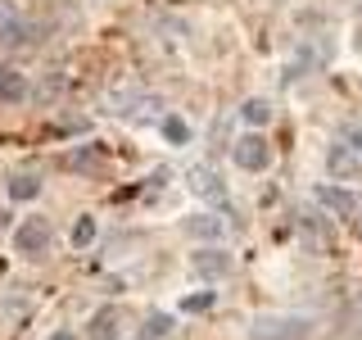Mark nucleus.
<instances>
[{"instance_id": "obj_1", "label": "nucleus", "mask_w": 362, "mask_h": 340, "mask_svg": "<svg viewBox=\"0 0 362 340\" xmlns=\"http://www.w3.org/2000/svg\"><path fill=\"white\" fill-rule=\"evenodd\" d=\"M313 322L299 313H263L249 322V340H308Z\"/></svg>"}, {"instance_id": "obj_2", "label": "nucleus", "mask_w": 362, "mask_h": 340, "mask_svg": "<svg viewBox=\"0 0 362 340\" xmlns=\"http://www.w3.org/2000/svg\"><path fill=\"white\" fill-rule=\"evenodd\" d=\"M14 245H18V254H45V249H50V222H45V218H28L14 232Z\"/></svg>"}, {"instance_id": "obj_3", "label": "nucleus", "mask_w": 362, "mask_h": 340, "mask_svg": "<svg viewBox=\"0 0 362 340\" xmlns=\"http://www.w3.org/2000/svg\"><path fill=\"white\" fill-rule=\"evenodd\" d=\"M267 141L263 136H240V141H235V164L245 168V173H263L267 168Z\"/></svg>"}, {"instance_id": "obj_4", "label": "nucleus", "mask_w": 362, "mask_h": 340, "mask_svg": "<svg viewBox=\"0 0 362 340\" xmlns=\"http://www.w3.org/2000/svg\"><path fill=\"white\" fill-rule=\"evenodd\" d=\"M322 204L335 213V218H354V209H358V200L349 196L344 186H322Z\"/></svg>"}, {"instance_id": "obj_5", "label": "nucleus", "mask_w": 362, "mask_h": 340, "mask_svg": "<svg viewBox=\"0 0 362 340\" xmlns=\"http://www.w3.org/2000/svg\"><path fill=\"white\" fill-rule=\"evenodd\" d=\"M190 264H195V272H199V277H222V272L231 268V259H226L222 249H199V254L190 259Z\"/></svg>"}, {"instance_id": "obj_6", "label": "nucleus", "mask_w": 362, "mask_h": 340, "mask_svg": "<svg viewBox=\"0 0 362 340\" xmlns=\"http://www.w3.org/2000/svg\"><path fill=\"white\" fill-rule=\"evenodd\" d=\"M90 340H118V313L105 309L90 317Z\"/></svg>"}, {"instance_id": "obj_7", "label": "nucleus", "mask_w": 362, "mask_h": 340, "mask_svg": "<svg viewBox=\"0 0 362 340\" xmlns=\"http://www.w3.org/2000/svg\"><path fill=\"white\" fill-rule=\"evenodd\" d=\"M23 96H28L23 73H14V68H0V100H23Z\"/></svg>"}, {"instance_id": "obj_8", "label": "nucleus", "mask_w": 362, "mask_h": 340, "mask_svg": "<svg viewBox=\"0 0 362 340\" xmlns=\"http://www.w3.org/2000/svg\"><path fill=\"white\" fill-rule=\"evenodd\" d=\"M190 232L204 236V241H222V218H209V213H199V218H190Z\"/></svg>"}, {"instance_id": "obj_9", "label": "nucleus", "mask_w": 362, "mask_h": 340, "mask_svg": "<svg viewBox=\"0 0 362 340\" xmlns=\"http://www.w3.org/2000/svg\"><path fill=\"white\" fill-rule=\"evenodd\" d=\"M37 191H41V181H37V177H18V181H9V196H14V200H32Z\"/></svg>"}, {"instance_id": "obj_10", "label": "nucleus", "mask_w": 362, "mask_h": 340, "mask_svg": "<svg viewBox=\"0 0 362 340\" xmlns=\"http://www.w3.org/2000/svg\"><path fill=\"white\" fill-rule=\"evenodd\" d=\"M213 300H218L213 290H199V295H190V300H181V313H204V309H213Z\"/></svg>"}, {"instance_id": "obj_11", "label": "nucleus", "mask_w": 362, "mask_h": 340, "mask_svg": "<svg viewBox=\"0 0 362 340\" xmlns=\"http://www.w3.org/2000/svg\"><path fill=\"white\" fill-rule=\"evenodd\" d=\"M240 113H245V123H254V128H263V123L272 118V109L263 105V100H249V105H245Z\"/></svg>"}, {"instance_id": "obj_12", "label": "nucleus", "mask_w": 362, "mask_h": 340, "mask_svg": "<svg viewBox=\"0 0 362 340\" xmlns=\"http://www.w3.org/2000/svg\"><path fill=\"white\" fill-rule=\"evenodd\" d=\"M95 241V218H77L73 227V245H90Z\"/></svg>"}, {"instance_id": "obj_13", "label": "nucleus", "mask_w": 362, "mask_h": 340, "mask_svg": "<svg viewBox=\"0 0 362 340\" xmlns=\"http://www.w3.org/2000/svg\"><path fill=\"white\" fill-rule=\"evenodd\" d=\"M163 136H168V141H186V136H190V128H186L181 118H168V123H163Z\"/></svg>"}, {"instance_id": "obj_14", "label": "nucleus", "mask_w": 362, "mask_h": 340, "mask_svg": "<svg viewBox=\"0 0 362 340\" xmlns=\"http://www.w3.org/2000/svg\"><path fill=\"white\" fill-rule=\"evenodd\" d=\"M190 177H195V191H204V196H213V191H218V186H213V173H209V168H195Z\"/></svg>"}, {"instance_id": "obj_15", "label": "nucleus", "mask_w": 362, "mask_h": 340, "mask_svg": "<svg viewBox=\"0 0 362 340\" xmlns=\"http://www.w3.org/2000/svg\"><path fill=\"white\" fill-rule=\"evenodd\" d=\"M168 317H150V327H145V340H158V336H168Z\"/></svg>"}, {"instance_id": "obj_16", "label": "nucleus", "mask_w": 362, "mask_h": 340, "mask_svg": "<svg viewBox=\"0 0 362 340\" xmlns=\"http://www.w3.org/2000/svg\"><path fill=\"white\" fill-rule=\"evenodd\" d=\"M331 168H335V173H354V159H349L344 150H335L331 154Z\"/></svg>"}, {"instance_id": "obj_17", "label": "nucleus", "mask_w": 362, "mask_h": 340, "mask_svg": "<svg viewBox=\"0 0 362 340\" xmlns=\"http://www.w3.org/2000/svg\"><path fill=\"white\" fill-rule=\"evenodd\" d=\"M349 150H354V154H358V159H362V128H358V132H354V136H349Z\"/></svg>"}, {"instance_id": "obj_18", "label": "nucleus", "mask_w": 362, "mask_h": 340, "mask_svg": "<svg viewBox=\"0 0 362 340\" xmlns=\"http://www.w3.org/2000/svg\"><path fill=\"white\" fill-rule=\"evenodd\" d=\"M9 18H14V14H9V5H5V0H0V28H5Z\"/></svg>"}, {"instance_id": "obj_19", "label": "nucleus", "mask_w": 362, "mask_h": 340, "mask_svg": "<svg viewBox=\"0 0 362 340\" xmlns=\"http://www.w3.org/2000/svg\"><path fill=\"white\" fill-rule=\"evenodd\" d=\"M50 340H77V336H73V332H54Z\"/></svg>"}]
</instances>
